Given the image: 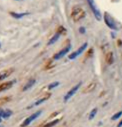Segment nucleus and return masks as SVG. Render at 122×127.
Returning <instances> with one entry per match:
<instances>
[{"label": "nucleus", "instance_id": "obj_1", "mask_svg": "<svg viewBox=\"0 0 122 127\" xmlns=\"http://www.w3.org/2000/svg\"><path fill=\"white\" fill-rule=\"evenodd\" d=\"M71 15L73 20L75 22H77V21L81 20V18H83L85 17V11L81 7H75L71 11Z\"/></svg>", "mask_w": 122, "mask_h": 127}, {"label": "nucleus", "instance_id": "obj_2", "mask_svg": "<svg viewBox=\"0 0 122 127\" xmlns=\"http://www.w3.org/2000/svg\"><path fill=\"white\" fill-rule=\"evenodd\" d=\"M41 114H42V111H37V112H35V113H33L32 115H31L28 118H26L24 120V121L21 124V127H26V126H29L32 121H34L36 119L38 118V117L41 116Z\"/></svg>", "mask_w": 122, "mask_h": 127}, {"label": "nucleus", "instance_id": "obj_3", "mask_svg": "<svg viewBox=\"0 0 122 127\" xmlns=\"http://www.w3.org/2000/svg\"><path fill=\"white\" fill-rule=\"evenodd\" d=\"M81 85V82H79L78 84H76L75 87H73L72 88H71V89L70 91H69V92H68L67 93H66L65 96H64V101L66 102L68 100H70L71 98L72 97L73 95L76 94V92H77L78 89L80 88Z\"/></svg>", "mask_w": 122, "mask_h": 127}, {"label": "nucleus", "instance_id": "obj_4", "mask_svg": "<svg viewBox=\"0 0 122 127\" xmlns=\"http://www.w3.org/2000/svg\"><path fill=\"white\" fill-rule=\"evenodd\" d=\"M51 96V94L50 93H48V94H46L45 95H43L42 97L39 98L37 101L34 102L32 105H30V106H28V108H32V107H34V106H37V105H39L40 104H42V103H43L44 101H46V100H47L49 99V97Z\"/></svg>", "mask_w": 122, "mask_h": 127}, {"label": "nucleus", "instance_id": "obj_5", "mask_svg": "<svg viewBox=\"0 0 122 127\" xmlns=\"http://www.w3.org/2000/svg\"><path fill=\"white\" fill-rule=\"evenodd\" d=\"M12 115H13V111L8 109H0V116L2 119H8Z\"/></svg>", "mask_w": 122, "mask_h": 127}, {"label": "nucleus", "instance_id": "obj_6", "mask_svg": "<svg viewBox=\"0 0 122 127\" xmlns=\"http://www.w3.org/2000/svg\"><path fill=\"white\" fill-rule=\"evenodd\" d=\"M13 83H14V81H7V82L0 84V92H4V91H6V90L10 89V88L13 87Z\"/></svg>", "mask_w": 122, "mask_h": 127}, {"label": "nucleus", "instance_id": "obj_7", "mask_svg": "<svg viewBox=\"0 0 122 127\" xmlns=\"http://www.w3.org/2000/svg\"><path fill=\"white\" fill-rule=\"evenodd\" d=\"M69 50H70V47H66V48L62 49L61 51H60L58 53L55 54L54 57H53V58L55 60H58L60 58H61V57H62L63 56H65V55L67 53V52H69Z\"/></svg>", "mask_w": 122, "mask_h": 127}, {"label": "nucleus", "instance_id": "obj_8", "mask_svg": "<svg viewBox=\"0 0 122 127\" xmlns=\"http://www.w3.org/2000/svg\"><path fill=\"white\" fill-rule=\"evenodd\" d=\"M35 82H36L35 79H30V80L24 85V87H23V92H27L28 90H29L31 87H33V85L35 84Z\"/></svg>", "mask_w": 122, "mask_h": 127}, {"label": "nucleus", "instance_id": "obj_9", "mask_svg": "<svg viewBox=\"0 0 122 127\" xmlns=\"http://www.w3.org/2000/svg\"><path fill=\"white\" fill-rule=\"evenodd\" d=\"M95 87H96V84H95V82H91L89 85L87 86L84 90H83V92L84 93H88V92H93V91L95 90Z\"/></svg>", "mask_w": 122, "mask_h": 127}, {"label": "nucleus", "instance_id": "obj_10", "mask_svg": "<svg viewBox=\"0 0 122 127\" xmlns=\"http://www.w3.org/2000/svg\"><path fill=\"white\" fill-rule=\"evenodd\" d=\"M13 69H8V70L3 71V72L0 73V81L2 80H3L4 78L8 77L11 73H13Z\"/></svg>", "mask_w": 122, "mask_h": 127}, {"label": "nucleus", "instance_id": "obj_11", "mask_svg": "<svg viewBox=\"0 0 122 127\" xmlns=\"http://www.w3.org/2000/svg\"><path fill=\"white\" fill-rule=\"evenodd\" d=\"M86 47H87V44H84V45H83L82 47H81L80 49L78 50V51H76V52H74V53L71 54L70 56H69V58H70V59H74V58H76V57H77L79 54H81V52H82V51H83V50H84V49L86 48Z\"/></svg>", "mask_w": 122, "mask_h": 127}, {"label": "nucleus", "instance_id": "obj_12", "mask_svg": "<svg viewBox=\"0 0 122 127\" xmlns=\"http://www.w3.org/2000/svg\"><path fill=\"white\" fill-rule=\"evenodd\" d=\"M10 14L14 18H17V19H19V18H22L23 16L25 15H28V13H14V12H11Z\"/></svg>", "mask_w": 122, "mask_h": 127}, {"label": "nucleus", "instance_id": "obj_13", "mask_svg": "<svg viewBox=\"0 0 122 127\" xmlns=\"http://www.w3.org/2000/svg\"><path fill=\"white\" fill-rule=\"evenodd\" d=\"M60 121V120L59 119H57V120H54V121H52L51 122H49V123H47V124H45L43 125V126H42L41 127H53L55 126L58 123V122Z\"/></svg>", "mask_w": 122, "mask_h": 127}, {"label": "nucleus", "instance_id": "obj_14", "mask_svg": "<svg viewBox=\"0 0 122 127\" xmlns=\"http://www.w3.org/2000/svg\"><path fill=\"white\" fill-rule=\"evenodd\" d=\"M59 36H60V34H59L58 32H57V34L55 35V36H53V37H52V39L49 41V42H48V45H52V44H53L54 42H56V41H57V39H58V38H59Z\"/></svg>", "mask_w": 122, "mask_h": 127}, {"label": "nucleus", "instance_id": "obj_15", "mask_svg": "<svg viewBox=\"0 0 122 127\" xmlns=\"http://www.w3.org/2000/svg\"><path fill=\"white\" fill-rule=\"evenodd\" d=\"M97 108H95V109H93L92 111H91V113H90V116H89V119L90 120H92V119H94L95 118V115L97 114Z\"/></svg>", "mask_w": 122, "mask_h": 127}, {"label": "nucleus", "instance_id": "obj_16", "mask_svg": "<svg viewBox=\"0 0 122 127\" xmlns=\"http://www.w3.org/2000/svg\"><path fill=\"white\" fill-rule=\"evenodd\" d=\"M60 85V83L58 82V81H55V82H52V83H51L50 85H48V90H52L53 88H55V87H57L58 86Z\"/></svg>", "mask_w": 122, "mask_h": 127}, {"label": "nucleus", "instance_id": "obj_17", "mask_svg": "<svg viewBox=\"0 0 122 127\" xmlns=\"http://www.w3.org/2000/svg\"><path fill=\"white\" fill-rule=\"evenodd\" d=\"M121 116H122V111H121L117 112V113L115 114L114 116H112V117H111V120H112V121H115V120L119 119L120 117H121Z\"/></svg>", "mask_w": 122, "mask_h": 127}, {"label": "nucleus", "instance_id": "obj_18", "mask_svg": "<svg viewBox=\"0 0 122 127\" xmlns=\"http://www.w3.org/2000/svg\"><path fill=\"white\" fill-rule=\"evenodd\" d=\"M9 100H10V98H9L8 96L0 98V105H3V104H5V103H7L8 101H9Z\"/></svg>", "mask_w": 122, "mask_h": 127}, {"label": "nucleus", "instance_id": "obj_19", "mask_svg": "<svg viewBox=\"0 0 122 127\" xmlns=\"http://www.w3.org/2000/svg\"><path fill=\"white\" fill-rule=\"evenodd\" d=\"M106 62H108L109 64H111L112 62H113V57H112V53L111 52H110V53L107 55L106 57Z\"/></svg>", "mask_w": 122, "mask_h": 127}, {"label": "nucleus", "instance_id": "obj_20", "mask_svg": "<svg viewBox=\"0 0 122 127\" xmlns=\"http://www.w3.org/2000/svg\"><path fill=\"white\" fill-rule=\"evenodd\" d=\"M121 126H122V121L120 122L119 125H118V126H117V127H121Z\"/></svg>", "mask_w": 122, "mask_h": 127}, {"label": "nucleus", "instance_id": "obj_21", "mask_svg": "<svg viewBox=\"0 0 122 127\" xmlns=\"http://www.w3.org/2000/svg\"><path fill=\"white\" fill-rule=\"evenodd\" d=\"M2 120H3V119H2V117H1V116H0V122H1V121H2Z\"/></svg>", "mask_w": 122, "mask_h": 127}, {"label": "nucleus", "instance_id": "obj_22", "mask_svg": "<svg viewBox=\"0 0 122 127\" xmlns=\"http://www.w3.org/2000/svg\"><path fill=\"white\" fill-rule=\"evenodd\" d=\"M0 127H3V126H0Z\"/></svg>", "mask_w": 122, "mask_h": 127}]
</instances>
